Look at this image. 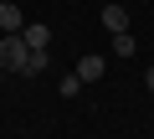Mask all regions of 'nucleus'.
<instances>
[{"instance_id": "f257e3e1", "label": "nucleus", "mask_w": 154, "mask_h": 139, "mask_svg": "<svg viewBox=\"0 0 154 139\" xmlns=\"http://www.w3.org/2000/svg\"><path fill=\"white\" fill-rule=\"evenodd\" d=\"M26 36L21 31H0V67H5V72H21V62H26Z\"/></svg>"}, {"instance_id": "f03ea898", "label": "nucleus", "mask_w": 154, "mask_h": 139, "mask_svg": "<svg viewBox=\"0 0 154 139\" xmlns=\"http://www.w3.org/2000/svg\"><path fill=\"white\" fill-rule=\"evenodd\" d=\"M21 36H26V46H31V52H46V46H51V26H46V21H26V26H21Z\"/></svg>"}, {"instance_id": "7ed1b4c3", "label": "nucleus", "mask_w": 154, "mask_h": 139, "mask_svg": "<svg viewBox=\"0 0 154 139\" xmlns=\"http://www.w3.org/2000/svg\"><path fill=\"white\" fill-rule=\"evenodd\" d=\"M103 72H108V62H103V57H98V52H88V57H82V62H77V77H82V83H98V77H103Z\"/></svg>"}, {"instance_id": "20e7f679", "label": "nucleus", "mask_w": 154, "mask_h": 139, "mask_svg": "<svg viewBox=\"0 0 154 139\" xmlns=\"http://www.w3.org/2000/svg\"><path fill=\"white\" fill-rule=\"evenodd\" d=\"M21 26H26V11L16 0H0V31H21Z\"/></svg>"}, {"instance_id": "39448f33", "label": "nucleus", "mask_w": 154, "mask_h": 139, "mask_svg": "<svg viewBox=\"0 0 154 139\" xmlns=\"http://www.w3.org/2000/svg\"><path fill=\"white\" fill-rule=\"evenodd\" d=\"M46 62H51L46 52H26V62H21V72H16V77H41V72H46Z\"/></svg>"}, {"instance_id": "423d86ee", "label": "nucleus", "mask_w": 154, "mask_h": 139, "mask_svg": "<svg viewBox=\"0 0 154 139\" xmlns=\"http://www.w3.org/2000/svg\"><path fill=\"white\" fill-rule=\"evenodd\" d=\"M103 26H108L113 36H118V31H128V11H123V5H103Z\"/></svg>"}, {"instance_id": "0eeeda50", "label": "nucleus", "mask_w": 154, "mask_h": 139, "mask_svg": "<svg viewBox=\"0 0 154 139\" xmlns=\"http://www.w3.org/2000/svg\"><path fill=\"white\" fill-rule=\"evenodd\" d=\"M113 52H118V57H134V52H139L134 31H118V36H113Z\"/></svg>"}, {"instance_id": "6e6552de", "label": "nucleus", "mask_w": 154, "mask_h": 139, "mask_svg": "<svg viewBox=\"0 0 154 139\" xmlns=\"http://www.w3.org/2000/svg\"><path fill=\"white\" fill-rule=\"evenodd\" d=\"M77 93H82V77L67 72V77H62V98H77Z\"/></svg>"}, {"instance_id": "1a4fd4ad", "label": "nucleus", "mask_w": 154, "mask_h": 139, "mask_svg": "<svg viewBox=\"0 0 154 139\" xmlns=\"http://www.w3.org/2000/svg\"><path fill=\"white\" fill-rule=\"evenodd\" d=\"M144 88H149V93H154V67H149V72H144Z\"/></svg>"}, {"instance_id": "9d476101", "label": "nucleus", "mask_w": 154, "mask_h": 139, "mask_svg": "<svg viewBox=\"0 0 154 139\" xmlns=\"http://www.w3.org/2000/svg\"><path fill=\"white\" fill-rule=\"evenodd\" d=\"M0 72H5V67H0Z\"/></svg>"}]
</instances>
